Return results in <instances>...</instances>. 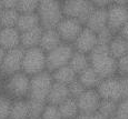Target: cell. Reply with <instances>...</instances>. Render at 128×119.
Returning a JSON list of instances; mask_svg holds the SVG:
<instances>
[{
    "label": "cell",
    "instance_id": "cell-1",
    "mask_svg": "<svg viewBox=\"0 0 128 119\" xmlns=\"http://www.w3.org/2000/svg\"><path fill=\"white\" fill-rule=\"evenodd\" d=\"M90 67L100 79L117 76V60L110 54L107 44H99L88 54Z\"/></svg>",
    "mask_w": 128,
    "mask_h": 119
},
{
    "label": "cell",
    "instance_id": "cell-2",
    "mask_svg": "<svg viewBox=\"0 0 128 119\" xmlns=\"http://www.w3.org/2000/svg\"><path fill=\"white\" fill-rule=\"evenodd\" d=\"M40 27L46 29H56L58 24L64 18L61 1L57 0H41L37 9Z\"/></svg>",
    "mask_w": 128,
    "mask_h": 119
},
{
    "label": "cell",
    "instance_id": "cell-3",
    "mask_svg": "<svg viewBox=\"0 0 128 119\" xmlns=\"http://www.w3.org/2000/svg\"><path fill=\"white\" fill-rule=\"evenodd\" d=\"M30 77L22 71L11 75L4 78V95L9 97L11 100L27 99L29 94Z\"/></svg>",
    "mask_w": 128,
    "mask_h": 119
},
{
    "label": "cell",
    "instance_id": "cell-4",
    "mask_svg": "<svg viewBox=\"0 0 128 119\" xmlns=\"http://www.w3.org/2000/svg\"><path fill=\"white\" fill-rule=\"evenodd\" d=\"M21 71L27 76L32 77L46 71V52L39 47L26 49L24 51Z\"/></svg>",
    "mask_w": 128,
    "mask_h": 119
},
{
    "label": "cell",
    "instance_id": "cell-5",
    "mask_svg": "<svg viewBox=\"0 0 128 119\" xmlns=\"http://www.w3.org/2000/svg\"><path fill=\"white\" fill-rule=\"evenodd\" d=\"M52 85H54L52 76L47 70L30 77L29 94L27 99H34V100L47 102V98H48L49 91H50Z\"/></svg>",
    "mask_w": 128,
    "mask_h": 119
},
{
    "label": "cell",
    "instance_id": "cell-6",
    "mask_svg": "<svg viewBox=\"0 0 128 119\" xmlns=\"http://www.w3.org/2000/svg\"><path fill=\"white\" fill-rule=\"evenodd\" d=\"M64 17L75 19L85 26L89 14L95 9L92 1L88 0H66L61 1Z\"/></svg>",
    "mask_w": 128,
    "mask_h": 119
},
{
    "label": "cell",
    "instance_id": "cell-7",
    "mask_svg": "<svg viewBox=\"0 0 128 119\" xmlns=\"http://www.w3.org/2000/svg\"><path fill=\"white\" fill-rule=\"evenodd\" d=\"M128 21V1H112L107 8V27L118 34L122 27Z\"/></svg>",
    "mask_w": 128,
    "mask_h": 119
},
{
    "label": "cell",
    "instance_id": "cell-8",
    "mask_svg": "<svg viewBox=\"0 0 128 119\" xmlns=\"http://www.w3.org/2000/svg\"><path fill=\"white\" fill-rule=\"evenodd\" d=\"M74 47L69 44H61L54 50L46 54V70L54 72L55 70L69 65L71 56L74 54Z\"/></svg>",
    "mask_w": 128,
    "mask_h": 119
},
{
    "label": "cell",
    "instance_id": "cell-9",
    "mask_svg": "<svg viewBox=\"0 0 128 119\" xmlns=\"http://www.w3.org/2000/svg\"><path fill=\"white\" fill-rule=\"evenodd\" d=\"M24 49L21 47L6 51L2 62L0 65V75L4 78L21 71L24 58Z\"/></svg>",
    "mask_w": 128,
    "mask_h": 119
},
{
    "label": "cell",
    "instance_id": "cell-10",
    "mask_svg": "<svg viewBox=\"0 0 128 119\" xmlns=\"http://www.w3.org/2000/svg\"><path fill=\"white\" fill-rule=\"evenodd\" d=\"M82 28H84V24H80L79 21L71 18H67V17H64L61 19V21L58 24V26L56 27V30H57L59 37L61 38L64 44H72L74 41L79 36Z\"/></svg>",
    "mask_w": 128,
    "mask_h": 119
},
{
    "label": "cell",
    "instance_id": "cell-11",
    "mask_svg": "<svg viewBox=\"0 0 128 119\" xmlns=\"http://www.w3.org/2000/svg\"><path fill=\"white\" fill-rule=\"evenodd\" d=\"M98 95L102 99L112 100L115 102L122 100V90H120V84L118 76L109 77V78L102 79L99 85L96 88Z\"/></svg>",
    "mask_w": 128,
    "mask_h": 119
},
{
    "label": "cell",
    "instance_id": "cell-12",
    "mask_svg": "<svg viewBox=\"0 0 128 119\" xmlns=\"http://www.w3.org/2000/svg\"><path fill=\"white\" fill-rule=\"evenodd\" d=\"M76 100L79 114H94L98 110L102 98L96 89H86Z\"/></svg>",
    "mask_w": 128,
    "mask_h": 119
},
{
    "label": "cell",
    "instance_id": "cell-13",
    "mask_svg": "<svg viewBox=\"0 0 128 119\" xmlns=\"http://www.w3.org/2000/svg\"><path fill=\"white\" fill-rule=\"evenodd\" d=\"M97 34L96 32L92 31L90 29L84 27L82 30L80 31L79 36L77 37L72 44L74 50L82 52L85 54H89L94 50L96 46H97Z\"/></svg>",
    "mask_w": 128,
    "mask_h": 119
},
{
    "label": "cell",
    "instance_id": "cell-14",
    "mask_svg": "<svg viewBox=\"0 0 128 119\" xmlns=\"http://www.w3.org/2000/svg\"><path fill=\"white\" fill-rule=\"evenodd\" d=\"M0 47L4 51L20 47V32L14 28H1L0 30Z\"/></svg>",
    "mask_w": 128,
    "mask_h": 119
},
{
    "label": "cell",
    "instance_id": "cell-15",
    "mask_svg": "<svg viewBox=\"0 0 128 119\" xmlns=\"http://www.w3.org/2000/svg\"><path fill=\"white\" fill-rule=\"evenodd\" d=\"M94 32H99L100 30L107 28V9L95 8L89 14L85 26Z\"/></svg>",
    "mask_w": 128,
    "mask_h": 119
},
{
    "label": "cell",
    "instance_id": "cell-16",
    "mask_svg": "<svg viewBox=\"0 0 128 119\" xmlns=\"http://www.w3.org/2000/svg\"><path fill=\"white\" fill-rule=\"evenodd\" d=\"M61 44L64 42L61 40V38L59 37L56 29H46V30L42 31V34H41L39 48L42 49L47 54L49 51L54 50L55 48H57Z\"/></svg>",
    "mask_w": 128,
    "mask_h": 119
},
{
    "label": "cell",
    "instance_id": "cell-17",
    "mask_svg": "<svg viewBox=\"0 0 128 119\" xmlns=\"http://www.w3.org/2000/svg\"><path fill=\"white\" fill-rule=\"evenodd\" d=\"M42 31L44 29L41 27H37L35 29H31V30L20 32V47L24 50L39 47Z\"/></svg>",
    "mask_w": 128,
    "mask_h": 119
},
{
    "label": "cell",
    "instance_id": "cell-18",
    "mask_svg": "<svg viewBox=\"0 0 128 119\" xmlns=\"http://www.w3.org/2000/svg\"><path fill=\"white\" fill-rule=\"evenodd\" d=\"M69 97L70 96H69V91H68L67 86L54 82L50 91H49L48 98H47V104L58 107L61 102H64L66 99H68Z\"/></svg>",
    "mask_w": 128,
    "mask_h": 119
},
{
    "label": "cell",
    "instance_id": "cell-19",
    "mask_svg": "<svg viewBox=\"0 0 128 119\" xmlns=\"http://www.w3.org/2000/svg\"><path fill=\"white\" fill-rule=\"evenodd\" d=\"M37 27H40V21H39L37 12L36 14H19V18L16 26L19 32L31 30Z\"/></svg>",
    "mask_w": 128,
    "mask_h": 119
},
{
    "label": "cell",
    "instance_id": "cell-20",
    "mask_svg": "<svg viewBox=\"0 0 128 119\" xmlns=\"http://www.w3.org/2000/svg\"><path fill=\"white\" fill-rule=\"evenodd\" d=\"M51 76H52L54 82L61 84V85H65V86H68L74 80L77 79V74L69 66H65L57 69L54 72H51Z\"/></svg>",
    "mask_w": 128,
    "mask_h": 119
},
{
    "label": "cell",
    "instance_id": "cell-21",
    "mask_svg": "<svg viewBox=\"0 0 128 119\" xmlns=\"http://www.w3.org/2000/svg\"><path fill=\"white\" fill-rule=\"evenodd\" d=\"M77 79L85 89H96L97 86L99 85V82L102 81L100 77L94 71L92 67H88L86 70L80 72L77 76Z\"/></svg>",
    "mask_w": 128,
    "mask_h": 119
},
{
    "label": "cell",
    "instance_id": "cell-22",
    "mask_svg": "<svg viewBox=\"0 0 128 119\" xmlns=\"http://www.w3.org/2000/svg\"><path fill=\"white\" fill-rule=\"evenodd\" d=\"M59 112L62 119H76L79 115V108L77 105V100L69 97L64 102L58 106Z\"/></svg>",
    "mask_w": 128,
    "mask_h": 119
},
{
    "label": "cell",
    "instance_id": "cell-23",
    "mask_svg": "<svg viewBox=\"0 0 128 119\" xmlns=\"http://www.w3.org/2000/svg\"><path fill=\"white\" fill-rule=\"evenodd\" d=\"M68 66H69L78 76L80 72H82L84 70H86L88 67H90L89 57H88V54L78 52V51H74Z\"/></svg>",
    "mask_w": 128,
    "mask_h": 119
},
{
    "label": "cell",
    "instance_id": "cell-24",
    "mask_svg": "<svg viewBox=\"0 0 128 119\" xmlns=\"http://www.w3.org/2000/svg\"><path fill=\"white\" fill-rule=\"evenodd\" d=\"M108 49H109L110 54L117 60L127 54V41L122 38L119 34H115L108 44Z\"/></svg>",
    "mask_w": 128,
    "mask_h": 119
},
{
    "label": "cell",
    "instance_id": "cell-25",
    "mask_svg": "<svg viewBox=\"0 0 128 119\" xmlns=\"http://www.w3.org/2000/svg\"><path fill=\"white\" fill-rule=\"evenodd\" d=\"M29 109L27 99H20V100H12L11 110L9 119H28Z\"/></svg>",
    "mask_w": 128,
    "mask_h": 119
},
{
    "label": "cell",
    "instance_id": "cell-26",
    "mask_svg": "<svg viewBox=\"0 0 128 119\" xmlns=\"http://www.w3.org/2000/svg\"><path fill=\"white\" fill-rule=\"evenodd\" d=\"M19 12L11 9H4L0 14V26L1 28H14L17 26Z\"/></svg>",
    "mask_w": 128,
    "mask_h": 119
},
{
    "label": "cell",
    "instance_id": "cell-27",
    "mask_svg": "<svg viewBox=\"0 0 128 119\" xmlns=\"http://www.w3.org/2000/svg\"><path fill=\"white\" fill-rule=\"evenodd\" d=\"M117 104L112 100H106V99H102L98 107V112L102 115L105 118H110L112 116L116 115V109H117Z\"/></svg>",
    "mask_w": 128,
    "mask_h": 119
},
{
    "label": "cell",
    "instance_id": "cell-28",
    "mask_svg": "<svg viewBox=\"0 0 128 119\" xmlns=\"http://www.w3.org/2000/svg\"><path fill=\"white\" fill-rule=\"evenodd\" d=\"M38 4V0H18L17 11L19 14H36Z\"/></svg>",
    "mask_w": 128,
    "mask_h": 119
},
{
    "label": "cell",
    "instance_id": "cell-29",
    "mask_svg": "<svg viewBox=\"0 0 128 119\" xmlns=\"http://www.w3.org/2000/svg\"><path fill=\"white\" fill-rule=\"evenodd\" d=\"M27 102H28L29 116L30 117L40 118L47 102H45V101H39V100H34V99H27Z\"/></svg>",
    "mask_w": 128,
    "mask_h": 119
},
{
    "label": "cell",
    "instance_id": "cell-30",
    "mask_svg": "<svg viewBox=\"0 0 128 119\" xmlns=\"http://www.w3.org/2000/svg\"><path fill=\"white\" fill-rule=\"evenodd\" d=\"M12 100L6 95H0V119H9Z\"/></svg>",
    "mask_w": 128,
    "mask_h": 119
},
{
    "label": "cell",
    "instance_id": "cell-31",
    "mask_svg": "<svg viewBox=\"0 0 128 119\" xmlns=\"http://www.w3.org/2000/svg\"><path fill=\"white\" fill-rule=\"evenodd\" d=\"M40 119H62V118H61L57 106L47 104L42 114L40 116Z\"/></svg>",
    "mask_w": 128,
    "mask_h": 119
},
{
    "label": "cell",
    "instance_id": "cell-32",
    "mask_svg": "<svg viewBox=\"0 0 128 119\" xmlns=\"http://www.w3.org/2000/svg\"><path fill=\"white\" fill-rule=\"evenodd\" d=\"M67 87H68V91H69V96L71 98H74V99H77L84 92V91L86 90V89L84 88V86L79 82L78 79L74 80L72 82L69 84Z\"/></svg>",
    "mask_w": 128,
    "mask_h": 119
},
{
    "label": "cell",
    "instance_id": "cell-33",
    "mask_svg": "<svg viewBox=\"0 0 128 119\" xmlns=\"http://www.w3.org/2000/svg\"><path fill=\"white\" fill-rule=\"evenodd\" d=\"M96 34H97V42L99 44H107V46L109 44V42L112 41V39L115 36V34L108 27L100 30L99 32H97Z\"/></svg>",
    "mask_w": 128,
    "mask_h": 119
},
{
    "label": "cell",
    "instance_id": "cell-34",
    "mask_svg": "<svg viewBox=\"0 0 128 119\" xmlns=\"http://www.w3.org/2000/svg\"><path fill=\"white\" fill-rule=\"evenodd\" d=\"M115 116L118 119H128V99H122L118 101Z\"/></svg>",
    "mask_w": 128,
    "mask_h": 119
},
{
    "label": "cell",
    "instance_id": "cell-35",
    "mask_svg": "<svg viewBox=\"0 0 128 119\" xmlns=\"http://www.w3.org/2000/svg\"><path fill=\"white\" fill-rule=\"evenodd\" d=\"M117 76H128V54L117 59Z\"/></svg>",
    "mask_w": 128,
    "mask_h": 119
},
{
    "label": "cell",
    "instance_id": "cell-36",
    "mask_svg": "<svg viewBox=\"0 0 128 119\" xmlns=\"http://www.w3.org/2000/svg\"><path fill=\"white\" fill-rule=\"evenodd\" d=\"M122 90V98L128 99V76H118Z\"/></svg>",
    "mask_w": 128,
    "mask_h": 119
},
{
    "label": "cell",
    "instance_id": "cell-37",
    "mask_svg": "<svg viewBox=\"0 0 128 119\" xmlns=\"http://www.w3.org/2000/svg\"><path fill=\"white\" fill-rule=\"evenodd\" d=\"M76 119H107V118H105L98 111H96L94 114H79Z\"/></svg>",
    "mask_w": 128,
    "mask_h": 119
},
{
    "label": "cell",
    "instance_id": "cell-38",
    "mask_svg": "<svg viewBox=\"0 0 128 119\" xmlns=\"http://www.w3.org/2000/svg\"><path fill=\"white\" fill-rule=\"evenodd\" d=\"M4 9H11V10H17L18 6V0H1Z\"/></svg>",
    "mask_w": 128,
    "mask_h": 119
},
{
    "label": "cell",
    "instance_id": "cell-39",
    "mask_svg": "<svg viewBox=\"0 0 128 119\" xmlns=\"http://www.w3.org/2000/svg\"><path fill=\"white\" fill-rule=\"evenodd\" d=\"M118 34H119L122 38H124L126 41H128V21L122 27V29L119 30Z\"/></svg>",
    "mask_w": 128,
    "mask_h": 119
},
{
    "label": "cell",
    "instance_id": "cell-40",
    "mask_svg": "<svg viewBox=\"0 0 128 119\" xmlns=\"http://www.w3.org/2000/svg\"><path fill=\"white\" fill-rule=\"evenodd\" d=\"M4 78L0 75V95L4 94Z\"/></svg>",
    "mask_w": 128,
    "mask_h": 119
},
{
    "label": "cell",
    "instance_id": "cell-41",
    "mask_svg": "<svg viewBox=\"0 0 128 119\" xmlns=\"http://www.w3.org/2000/svg\"><path fill=\"white\" fill-rule=\"evenodd\" d=\"M4 54H6V51L0 47V65H1V62H2V59H4Z\"/></svg>",
    "mask_w": 128,
    "mask_h": 119
},
{
    "label": "cell",
    "instance_id": "cell-42",
    "mask_svg": "<svg viewBox=\"0 0 128 119\" xmlns=\"http://www.w3.org/2000/svg\"><path fill=\"white\" fill-rule=\"evenodd\" d=\"M2 10H4V7H2V2H1V0H0V14L2 12Z\"/></svg>",
    "mask_w": 128,
    "mask_h": 119
},
{
    "label": "cell",
    "instance_id": "cell-43",
    "mask_svg": "<svg viewBox=\"0 0 128 119\" xmlns=\"http://www.w3.org/2000/svg\"><path fill=\"white\" fill-rule=\"evenodd\" d=\"M28 119H40L39 117H29Z\"/></svg>",
    "mask_w": 128,
    "mask_h": 119
},
{
    "label": "cell",
    "instance_id": "cell-44",
    "mask_svg": "<svg viewBox=\"0 0 128 119\" xmlns=\"http://www.w3.org/2000/svg\"><path fill=\"white\" fill-rule=\"evenodd\" d=\"M108 119H118L116 116H112V117H110V118H108Z\"/></svg>",
    "mask_w": 128,
    "mask_h": 119
},
{
    "label": "cell",
    "instance_id": "cell-45",
    "mask_svg": "<svg viewBox=\"0 0 128 119\" xmlns=\"http://www.w3.org/2000/svg\"><path fill=\"white\" fill-rule=\"evenodd\" d=\"M127 54H128V41H127Z\"/></svg>",
    "mask_w": 128,
    "mask_h": 119
},
{
    "label": "cell",
    "instance_id": "cell-46",
    "mask_svg": "<svg viewBox=\"0 0 128 119\" xmlns=\"http://www.w3.org/2000/svg\"><path fill=\"white\" fill-rule=\"evenodd\" d=\"M0 30H1V26H0Z\"/></svg>",
    "mask_w": 128,
    "mask_h": 119
}]
</instances>
